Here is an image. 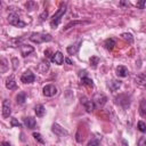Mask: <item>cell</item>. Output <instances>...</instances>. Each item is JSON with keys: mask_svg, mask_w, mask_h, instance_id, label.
I'll list each match as a JSON object with an SVG mask.
<instances>
[{"mask_svg": "<svg viewBox=\"0 0 146 146\" xmlns=\"http://www.w3.org/2000/svg\"><path fill=\"white\" fill-rule=\"evenodd\" d=\"M25 100H26V94L23 92V91L18 92V95L16 96V103L18 105H23L25 103Z\"/></svg>", "mask_w": 146, "mask_h": 146, "instance_id": "obj_21", "label": "cell"}, {"mask_svg": "<svg viewBox=\"0 0 146 146\" xmlns=\"http://www.w3.org/2000/svg\"><path fill=\"white\" fill-rule=\"evenodd\" d=\"M47 16H48V11H47V10H43V13L40 15V18H41V21H44V19L47 18Z\"/></svg>", "mask_w": 146, "mask_h": 146, "instance_id": "obj_34", "label": "cell"}, {"mask_svg": "<svg viewBox=\"0 0 146 146\" xmlns=\"http://www.w3.org/2000/svg\"><path fill=\"white\" fill-rule=\"evenodd\" d=\"M11 60H13V63H14V70H16L17 66H18V64H19V62L17 60V58H13Z\"/></svg>", "mask_w": 146, "mask_h": 146, "instance_id": "obj_35", "label": "cell"}, {"mask_svg": "<svg viewBox=\"0 0 146 146\" xmlns=\"http://www.w3.org/2000/svg\"><path fill=\"white\" fill-rule=\"evenodd\" d=\"M121 36H122V39L127 40L129 43H132V41H133V36H132L131 33H122Z\"/></svg>", "mask_w": 146, "mask_h": 146, "instance_id": "obj_26", "label": "cell"}, {"mask_svg": "<svg viewBox=\"0 0 146 146\" xmlns=\"http://www.w3.org/2000/svg\"><path fill=\"white\" fill-rule=\"evenodd\" d=\"M88 23H89V21H72V22H70V23H67L65 25V27L63 29V31H67L71 27H74L76 25H83V24H88Z\"/></svg>", "mask_w": 146, "mask_h": 146, "instance_id": "obj_12", "label": "cell"}, {"mask_svg": "<svg viewBox=\"0 0 146 146\" xmlns=\"http://www.w3.org/2000/svg\"><path fill=\"white\" fill-rule=\"evenodd\" d=\"M65 62H66L67 64H72V62H71V59H68V58H65Z\"/></svg>", "mask_w": 146, "mask_h": 146, "instance_id": "obj_38", "label": "cell"}, {"mask_svg": "<svg viewBox=\"0 0 146 146\" xmlns=\"http://www.w3.org/2000/svg\"><path fill=\"white\" fill-rule=\"evenodd\" d=\"M87 146H99V139L98 138H92Z\"/></svg>", "mask_w": 146, "mask_h": 146, "instance_id": "obj_30", "label": "cell"}, {"mask_svg": "<svg viewBox=\"0 0 146 146\" xmlns=\"http://www.w3.org/2000/svg\"><path fill=\"white\" fill-rule=\"evenodd\" d=\"M34 112H35V114H36V116H39V117H41V116H43V115H44V113H46V110H44V106H43V105H41V104H39V105H36V106L34 107Z\"/></svg>", "mask_w": 146, "mask_h": 146, "instance_id": "obj_18", "label": "cell"}, {"mask_svg": "<svg viewBox=\"0 0 146 146\" xmlns=\"http://www.w3.org/2000/svg\"><path fill=\"white\" fill-rule=\"evenodd\" d=\"M136 6H137L138 8H140V9H144V8L146 7V0H143V1H138Z\"/></svg>", "mask_w": 146, "mask_h": 146, "instance_id": "obj_32", "label": "cell"}, {"mask_svg": "<svg viewBox=\"0 0 146 146\" xmlns=\"http://www.w3.org/2000/svg\"><path fill=\"white\" fill-rule=\"evenodd\" d=\"M92 100H94L95 105H97V106H99V107H103V106L106 104L107 98H106V96H105L103 92H97V94H95Z\"/></svg>", "mask_w": 146, "mask_h": 146, "instance_id": "obj_4", "label": "cell"}, {"mask_svg": "<svg viewBox=\"0 0 146 146\" xmlns=\"http://www.w3.org/2000/svg\"><path fill=\"white\" fill-rule=\"evenodd\" d=\"M11 125H13V127H21L22 124H21L16 119H11Z\"/></svg>", "mask_w": 146, "mask_h": 146, "instance_id": "obj_33", "label": "cell"}, {"mask_svg": "<svg viewBox=\"0 0 146 146\" xmlns=\"http://www.w3.org/2000/svg\"><path fill=\"white\" fill-rule=\"evenodd\" d=\"M137 127H138V130H139V131H141V132H146V124H145L143 121H139Z\"/></svg>", "mask_w": 146, "mask_h": 146, "instance_id": "obj_29", "label": "cell"}, {"mask_svg": "<svg viewBox=\"0 0 146 146\" xmlns=\"http://www.w3.org/2000/svg\"><path fill=\"white\" fill-rule=\"evenodd\" d=\"M33 137H34V139L35 140H38L39 143H41V144H43L44 143V140H43V138H42V136L39 133V132H33V135H32Z\"/></svg>", "mask_w": 146, "mask_h": 146, "instance_id": "obj_28", "label": "cell"}, {"mask_svg": "<svg viewBox=\"0 0 146 146\" xmlns=\"http://www.w3.org/2000/svg\"><path fill=\"white\" fill-rule=\"evenodd\" d=\"M108 88H110V90H112V91H116L120 87H121V81H119V80H111L110 82H108Z\"/></svg>", "mask_w": 146, "mask_h": 146, "instance_id": "obj_17", "label": "cell"}, {"mask_svg": "<svg viewBox=\"0 0 146 146\" xmlns=\"http://www.w3.org/2000/svg\"><path fill=\"white\" fill-rule=\"evenodd\" d=\"M64 60H65V58H64V56H63V54L60 51H56L51 56V62L57 64V65H62Z\"/></svg>", "mask_w": 146, "mask_h": 146, "instance_id": "obj_8", "label": "cell"}, {"mask_svg": "<svg viewBox=\"0 0 146 146\" xmlns=\"http://www.w3.org/2000/svg\"><path fill=\"white\" fill-rule=\"evenodd\" d=\"M1 146H11L9 143H6V141H3L2 144H1Z\"/></svg>", "mask_w": 146, "mask_h": 146, "instance_id": "obj_37", "label": "cell"}, {"mask_svg": "<svg viewBox=\"0 0 146 146\" xmlns=\"http://www.w3.org/2000/svg\"><path fill=\"white\" fill-rule=\"evenodd\" d=\"M81 84H83V86H88V87L94 88V81H92L90 78H88V76L81 78Z\"/></svg>", "mask_w": 146, "mask_h": 146, "instance_id": "obj_23", "label": "cell"}, {"mask_svg": "<svg viewBox=\"0 0 146 146\" xmlns=\"http://www.w3.org/2000/svg\"><path fill=\"white\" fill-rule=\"evenodd\" d=\"M139 113L143 117H146V100L141 99L139 104Z\"/></svg>", "mask_w": 146, "mask_h": 146, "instance_id": "obj_22", "label": "cell"}, {"mask_svg": "<svg viewBox=\"0 0 146 146\" xmlns=\"http://www.w3.org/2000/svg\"><path fill=\"white\" fill-rule=\"evenodd\" d=\"M19 49H21V54H22L23 57H26L31 52L34 51V48L32 46H30V44H21L19 46Z\"/></svg>", "mask_w": 146, "mask_h": 146, "instance_id": "obj_10", "label": "cell"}, {"mask_svg": "<svg viewBox=\"0 0 146 146\" xmlns=\"http://www.w3.org/2000/svg\"><path fill=\"white\" fill-rule=\"evenodd\" d=\"M23 122H24V124H25L29 129H33V128L35 127V124H36L35 119H34V117H32V116L24 117V119H23Z\"/></svg>", "mask_w": 146, "mask_h": 146, "instance_id": "obj_16", "label": "cell"}, {"mask_svg": "<svg viewBox=\"0 0 146 146\" xmlns=\"http://www.w3.org/2000/svg\"><path fill=\"white\" fill-rule=\"evenodd\" d=\"M32 42L35 43H42V42H49L52 40V36L49 33H41V32H34L29 38Z\"/></svg>", "mask_w": 146, "mask_h": 146, "instance_id": "obj_2", "label": "cell"}, {"mask_svg": "<svg viewBox=\"0 0 146 146\" xmlns=\"http://www.w3.org/2000/svg\"><path fill=\"white\" fill-rule=\"evenodd\" d=\"M48 68H49V62H48V60H42V62L40 63V65H39V71H40L41 73H44Z\"/></svg>", "mask_w": 146, "mask_h": 146, "instance_id": "obj_24", "label": "cell"}, {"mask_svg": "<svg viewBox=\"0 0 146 146\" xmlns=\"http://www.w3.org/2000/svg\"><path fill=\"white\" fill-rule=\"evenodd\" d=\"M137 146H146V137H140L137 143Z\"/></svg>", "mask_w": 146, "mask_h": 146, "instance_id": "obj_31", "label": "cell"}, {"mask_svg": "<svg viewBox=\"0 0 146 146\" xmlns=\"http://www.w3.org/2000/svg\"><path fill=\"white\" fill-rule=\"evenodd\" d=\"M11 113V108H10V103L8 99H3L2 102V116L3 117H8Z\"/></svg>", "mask_w": 146, "mask_h": 146, "instance_id": "obj_9", "label": "cell"}, {"mask_svg": "<svg viewBox=\"0 0 146 146\" xmlns=\"http://www.w3.org/2000/svg\"><path fill=\"white\" fill-rule=\"evenodd\" d=\"M104 46H105V48H106L107 50H112V49L114 48V46H115V40H114L113 38H108V39L105 40Z\"/></svg>", "mask_w": 146, "mask_h": 146, "instance_id": "obj_19", "label": "cell"}, {"mask_svg": "<svg viewBox=\"0 0 146 146\" xmlns=\"http://www.w3.org/2000/svg\"><path fill=\"white\" fill-rule=\"evenodd\" d=\"M34 80H35V76H34V74H33L30 70L25 71V72L22 74V76H21V81H22L23 83H32Z\"/></svg>", "mask_w": 146, "mask_h": 146, "instance_id": "obj_7", "label": "cell"}, {"mask_svg": "<svg viewBox=\"0 0 146 146\" xmlns=\"http://www.w3.org/2000/svg\"><path fill=\"white\" fill-rule=\"evenodd\" d=\"M25 7L29 9V10H33V9H36V3L34 2V1H29V2H26L25 3Z\"/></svg>", "mask_w": 146, "mask_h": 146, "instance_id": "obj_27", "label": "cell"}, {"mask_svg": "<svg viewBox=\"0 0 146 146\" xmlns=\"http://www.w3.org/2000/svg\"><path fill=\"white\" fill-rule=\"evenodd\" d=\"M8 22L10 25H14L16 27H24L26 25V23L21 18V16L16 11H11L8 15Z\"/></svg>", "mask_w": 146, "mask_h": 146, "instance_id": "obj_3", "label": "cell"}, {"mask_svg": "<svg viewBox=\"0 0 146 146\" xmlns=\"http://www.w3.org/2000/svg\"><path fill=\"white\" fill-rule=\"evenodd\" d=\"M136 83L140 87H146V73H139L136 79H135Z\"/></svg>", "mask_w": 146, "mask_h": 146, "instance_id": "obj_14", "label": "cell"}, {"mask_svg": "<svg viewBox=\"0 0 146 146\" xmlns=\"http://www.w3.org/2000/svg\"><path fill=\"white\" fill-rule=\"evenodd\" d=\"M89 60H90V65H91V67H92V68H96V67H97V64L99 63V58H98L97 56H91Z\"/></svg>", "mask_w": 146, "mask_h": 146, "instance_id": "obj_25", "label": "cell"}, {"mask_svg": "<svg viewBox=\"0 0 146 146\" xmlns=\"http://www.w3.org/2000/svg\"><path fill=\"white\" fill-rule=\"evenodd\" d=\"M6 87L9 89V90H14V89H16V82H15V80H14V78L13 76H10V78H8L7 80H6Z\"/></svg>", "mask_w": 146, "mask_h": 146, "instance_id": "obj_20", "label": "cell"}, {"mask_svg": "<svg viewBox=\"0 0 146 146\" xmlns=\"http://www.w3.org/2000/svg\"><path fill=\"white\" fill-rule=\"evenodd\" d=\"M80 100H81V104H83V106H84V108H86V111L88 113H91L95 110V103H94V100H90L87 97H81Z\"/></svg>", "mask_w": 146, "mask_h": 146, "instance_id": "obj_6", "label": "cell"}, {"mask_svg": "<svg viewBox=\"0 0 146 146\" xmlns=\"http://www.w3.org/2000/svg\"><path fill=\"white\" fill-rule=\"evenodd\" d=\"M42 94L46 97H52V96H55L57 94V88L54 84H47V86L43 87Z\"/></svg>", "mask_w": 146, "mask_h": 146, "instance_id": "obj_5", "label": "cell"}, {"mask_svg": "<svg viewBox=\"0 0 146 146\" xmlns=\"http://www.w3.org/2000/svg\"><path fill=\"white\" fill-rule=\"evenodd\" d=\"M52 132L54 133H56L57 136H67L68 135V132L66 131V130H64V128H62L59 124H57V123H55V124H52Z\"/></svg>", "mask_w": 146, "mask_h": 146, "instance_id": "obj_11", "label": "cell"}, {"mask_svg": "<svg viewBox=\"0 0 146 146\" xmlns=\"http://www.w3.org/2000/svg\"><path fill=\"white\" fill-rule=\"evenodd\" d=\"M128 74H129V71H128V68H127L125 66L120 65V66L116 67V75H117V76H120V78H125V76H128Z\"/></svg>", "mask_w": 146, "mask_h": 146, "instance_id": "obj_15", "label": "cell"}, {"mask_svg": "<svg viewBox=\"0 0 146 146\" xmlns=\"http://www.w3.org/2000/svg\"><path fill=\"white\" fill-rule=\"evenodd\" d=\"M81 44H82V40H79L76 43L71 44L70 47H67V52H68L70 55H74V54H76L78 50L80 49V46H81Z\"/></svg>", "mask_w": 146, "mask_h": 146, "instance_id": "obj_13", "label": "cell"}, {"mask_svg": "<svg viewBox=\"0 0 146 146\" xmlns=\"http://www.w3.org/2000/svg\"><path fill=\"white\" fill-rule=\"evenodd\" d=\"M79 76H80V78H84V76H87V71H86V70L80 71V72H79Z\"/></svg>", "mask_w": 146, "mask_h": 146, "instance_id": "obj_36", "label": "cell"}, {"mask_svg": "<svg viewBox=\"0 0 146 146\" xmlns=\"http://www.w3.org/2000/svg\"><path fill=\"white\" fill-rule=\"evenodd\" d=\"M65 11H66V3H65V2H62L60 6H59V8H58V10L54 14V16H52V18H51V21H50L51 27L56 29V27L58 26V24L60 23V19H62V17L64 16Z\"/></svg>", "mask_w": 146, "mask_h": 146, "instance_id": "obj_1", "label": "cell"}]
</instances>
